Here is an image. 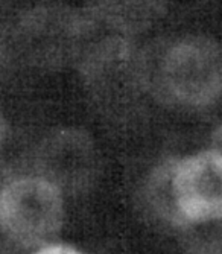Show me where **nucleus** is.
I'll list each match as a JSON object with an SVG mask.
<instances>
[{"label":"nucleus","mask_w":222,"mask_h":254,"mask_svg":"<svg viewBox=\"0 0 222 254\" xmlns=\"http://www.w3.org/2000/svg\"><path fill=\"white\" fill-rule=\"evenodd\" d=\"M62 219L61 190L48 178H18L0 192V225L21 245L48 242L58 233Z\"/></svg>","instance_id":"1"},{"label":"nucleus","mask_w":222,"mask_h":254,"mask_svg":"<svg viewBox=\"0 0 222 254\" xmlns=\"http://www.w3.org/2000/svg\"><path fill=\"white\" fill-rule=\"evenodd\" d=\"M163 79L184 104L206 105L222 96V48L207 38H187L165 58Z\"/></svg>","instance_id":"2"},{"label":"nucleus","mask_w":222,"mask_h":254,"mask_svg":"<svg viewBox=\"0 0 222 254\" xmlns=\"http://www.w3.org/2000/svg\"><path fill=\"white\" fill-rule=\"evenodd\" d=\"M178 219L210 222L222 219V155L215 149L178 161L170 175Z\"/></svg>","instance_id":"3"},{"label":"nucleus","mask_w":222,"mask_h":254,"mask_svg":"<svg viewBox=\"0 0 222 254\" xmlns=\"http://www.w3.org/2000/svg\"><path fill=\"white\" fill-rule=\"evenodd\" d=\"M48 161V178L59 189L61 184H75L85 178L92 166V146L87 137L78 132H62L51 142Z\"/></svg>","instance_id":"4"},{"label":"nucleus","mask_w":222,"mask_h":254,"mask_svg":"<svg viewBox=\"0 0 222 254\" xmlns=\"http://www.w3.org/2000/svg\"><path fill=\"white\" fill-rule=\"evenodd\" d=\"M35 254H82V253L67 245H49V247L41 248Z\"/></svg>","instance_id":"5"},{"label":"nucleus","mask_w":222,"mask_h":254,"mask_svg":"<svg viewBox=\"0 0 222 254\" xmlns=\"http://www.w3.org/2000/svg\"><path fill=\"white\" fill-rule=\"evenodd\" d=\"M212 143H213V149L222 155V124H221V125L216 128V131L213 132Z\"/></svg>","instance_id":"6"},{"label":"nucleus","mask_w":222,"mask_h":254,"mask_svg":"<svg viewBox=\"0 0 222 254\" xmlns=\"http://www.w3.org/2000/svg\"><path fill=\"white\" fill-rule=\"evenodd\" d=\"M5 132H6V127H5V119L0 113V146L3 143V138H5Z\"/></svg>","instance_id":"7"},{"label":"nucleus","mask_w":222,"mask_h":254,"mask_svg":"<svg viewBox=\"0 0 222 254\" xmlns=\"http://www.w3.org/2000/svg\"><path fill=\"white\" fill-rule=\"evenodd\" d=\"M219 254H222V253H219Z\"/></svg>","instance_id":"8"}]
</instances>
